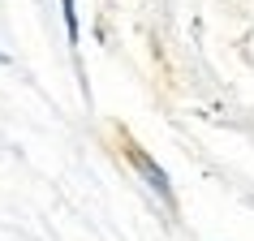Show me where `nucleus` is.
<instances>
[{"mask_svg": "<svg viewBox=\"0 0 254 241\" xmlns=\"http://www.w3.org/2000/svg\"><path fill=\"white\" fill-rule=\"evenodd\" d=\"M121 151H125L129 168H134V173L142 177V181H147V189H151V194H155L160 202H168V207H173V202H177V194H173V181H168V173H164V168H160L155 160H151V155H147L142 147H138V142H125Z\"/></svg>", "mask_w": 254, "mask_h": 241, "instance_id": "f257e3e1", "label": "nucleus"}, {"mask_svg": "<svg viewBox=\"0 0 254 241\" xmlns=\"http://www.w3.org/2000/svg\"><path fill=\"white\" fill-rule=\"evenodd\" d=\"M61 17H65V35H69V48H78V39H82V22H78V0H61Z\"/></svg>", "mask_w": 254, "mask_h": 241, "instance_id": "f03ea898", "label": "nucleus"}]
</instances>
